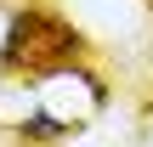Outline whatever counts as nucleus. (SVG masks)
Returning a JSON list of instances; mask_svg holds the SVG:
<instances>
[{
  "label": "nucleus",
  "instance_id": "nucleus-1",
  "mask_svg": "<svg viewBox=\"0 0 153 147\" xmlns=\"http://www.w3.org/2000/svg\"><path fill=\"white\" fill-rule=\"evenodd\" d=\"M62 51H79V34L45 11H17L11 28H6V45H0V68H34V74H57V57Z\"/></svg>",
  "mask_w": 153,
  "mask_h": 147
},
{
  "label": "nucleus",
  "instance_id": "nucleus-2",
  "mask_svg": "<svg viewBox=\"0 0 153 147\" xmlns=\"http://www.w3.org/2000/svg\"><path fill=\"white\" fill-rule=\"evenodd\" d=\"M74 125H62V119H51V113H34V119H23V136H68Z\"/></svg>",
  "mask_w": 153,
  "mask_h": 147
}]
</instances>
